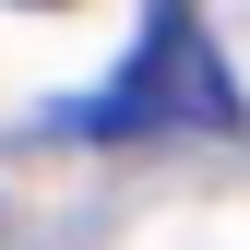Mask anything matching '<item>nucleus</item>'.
Listing matches in <instances>:
<instances>
[{"instance_id": "f257e3e1", "label": "nucleus", "mask_w": 250, "mask_h": 250, "mask_svg": "<svg viewBox=\"0 0 250 250\" xmlns=\"http://www.w3.org/2000/svg\"><path fill=\"white\" fill-rule=\"evenodd\" d=\"M60 131H96V143H155V131H238V83H227V60L203 48L191 0H155V24H143V48H131V72H119L96 107H60Z\"/></svg>"}, {"instance_id": "f03ea898", "label": "nucleus", "mask_w": 250, "mask_h": 250, "mask_svg": "<svg viewBox=\"0 0 250 250\" xmlns=\"http://www.w3.org/2000/svg\"><path fill=\"white\" fill-rule=\"evenodd\" d=\"M24 12H60V0H24Z\"/></svg>"}]
</instances>
